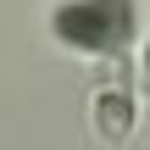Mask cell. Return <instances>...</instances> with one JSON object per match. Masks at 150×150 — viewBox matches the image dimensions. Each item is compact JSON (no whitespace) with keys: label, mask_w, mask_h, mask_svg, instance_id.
Wrapping results in <instances>:
<instances>
[{"label":"cell","mask_w":150,"mask_h":150,"mask_svg":"<svg viewBox=\"0 0 150 150\" xmlns=\"http://www.w3.org/2000/svg\"><path fill=\"white\" fill-rule=\"evenodd\" d=\"M45 33L56 50L78 61H128L145 45V6L139 0H50Z\"/></svg>","instance_id":"1"},{"label":"cell","mask_w":150,"mask_h":150,"mask_svg":"<svg viewBox=\"0 0 150 150\" xmlns=\"http://www.w3.org/2000/svg\"><path fill=\"white\" fill-rule=\"evenodd\" d=\"M139 111H145V100H139V83H95V95H89V134H95V145L106 150H122L134 139V128H139Z\"/></svg>","instance_id":"2"},{"label":"cell","mask_w":150,"mask_h":150,"mask_svg":"<svg viewBox=\"0 0 150 150\" xmlns=\"http://www.w3.org/2000/svg\"><path fill=\"white\" fill-rule=\"evenodd\" d=\"M134 83H139V100L150 106V33H145V45H139V56H134Z\"/></svg>","instance_id":"3"}]
</instances>
